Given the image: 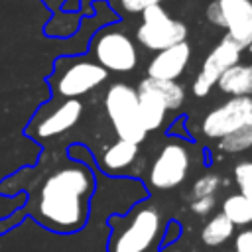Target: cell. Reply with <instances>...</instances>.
<instances>
[{
  "label": "cell",
  "mask_w": 252,
  "mask_h": 252,
  "mask_svg": "<svg viewBox=\"0 0 252 252\" xmlns=\"http://www.w3.org/2000/svg\"><path fill=\"white\" fill-rule=\"evenodd\" d=\"M94 189L96 179L91 165L53 146H45L33 165L18 167L0 179L2 197H26L10 213L16 226L30 217L57 234H73L85 228Z\"/></svg>",
  "instance_id": "1"
},
{
  "label": "cell",
  "mask_w": 252,
  "mask_h": 252,
  "mask_svg": "<svg viewBox=\"0 0 252 252\" xmlns=\"http://www.w3.org/2000/svg\"><path fill=\"white\" fill-rule=\"evenodd\" d=\"M248 124H252V96H230L203 116L201 132L211 140H220Z\"/></svg>",
  "instance_id": "10"
},
{
  "label": "cell",
  "mask_w": 252,
  "mask_h": 252,
  "mask_svg": "<svg viewBox=\"0 0 252 252\" xmlns=\"http://www.w3.org/2000/svg\"><path fill=\"white\" fill-rule=\"evenodd\" d=\"M51 12L53 18L43 26V35L45 37H71L77 33L79 26H81V14H69V12H61V6L65 0H41Z\"/></svg>",
  "instance_id": "14"
},
{
  "label": "cell",
  "mask_w": 252,
  "mask_h": 252,
  "mask_svg": "<svg viewBox=\"0 0 252 252\" xmlns=\"http://www.w3.org/2000/svg\"><path fill=\"white\" fill-rule=\"evenodd\" d=\"M250 148H252V124L242 126L219 140V150L224 154H240Z\"/></svg>",
  "instance_id": "20"
},
{
  "label": "cell",
  "mask_w": 252,
  "mask_h": 252,
  "mask_svg": "<svg viewBox=\"0 0 252 252\" xmlns=\"http://www.w3.org/2000/svg\"><path fill=\"white\" fill-rule=\"evenodd\" d=\"M106 79L108 71L94 59L85 55H63L55 59L47 85L53 98H81L98 89Z\"/></svg>",
  "instance_id": "3"
},
{
  "label": "cell",
  "mask_w": 252,
  "mask_h": 252,
  "mask_svg": "<svg viewBox=\"0 0 252 252\" xmlns=\"http://www.w3.org/2000/svg\"><path fill=\"white\" fill-rule=\"evenodd\" d=\"M138 89H148L156 93L167 106V110H177L185 100V89L177 81H156V79H142Z\"/></svg>",
  "instance_id": "17"
},
{
  "label": "cell",
  "mask_w": 252,
  "mask_h": 252,
  "mask_svg": "<svg viewBox=\"0 0 252 252\" xmlns=\"http://www.w3.org/2000/svg\"><path fill=\"white\" fill-rule=\"evenodd\" d=\"M222 215L232 224H248V222H252V199L244 197L242 193L228 195L222 201Z\"/></svg>",
  "instance_id": "19"
},
{
  "label": "cell",
  "mask_w": 252,
  "mask_h": 252,
  "mask_svg": "<svg viewBox=\"0 0 252 252\" xmlns=\"http://www.w3.org/2000/svg\"><path fill=\"white\" fill-rule=\"evenodd\" d=\"M81 2H87V0H81Z\"/></svg>",
  "instance_id": "26"
},
{
  "label": "cell",
  "mask_w": 252,
  "mask_h": 252,
  "mask_svg": "<svg viewBox=\"0 0 252 252\" xmlns=\"http://www.w3.org/2000/svg\"><path fill=\"white\" fill-rule=\"evenodd\" d=\"M234 179H236V185H238L240 193L250 199L252 197V159H246V161L236 163V167H234Z\"/></svg>",
  "instance_id": "22"
},
{
  "label": "cell",
  "mask_w": 252,
  "mask_h": 252,
  "mask_svg": "<svg viewBox=\"0 0 252 252\" xmlns=\"http://www.w3.org/2000/svg\"><path fill=\"white\" fill-rule=\"evenodd\" d=\"M205 16L213 26L226 30L242 49L252 45V0H213Z\"/></svg>",
  "instance_id": "8"
},
{
  "label": "cell",
  "mask_w": 252,
  "mask_h": 252,
  "mask_svg": "<svg viewBox=\"0 0 252 252\" xmlns=\"http://www.w3.org/2000/svg\"><path fill=\"white\" fill-rule=\"evenodd\" d=\"M215 197H203V199H193L191 201V211L195 215H209L215 209Z\"/></svg>",
  "instance_id": "24"
},
{
  "label": "cell",
  "mask_w": 252,
  "mask_h": 252,
  "mask_svg": "<svg viewBox=\"0 0 252 252\" xmlns=\"http://www.w3.org/2000/svg\"><path fill=\"white\" fill-rule=\"evenodd\" d=\"M242 47L230 39L228 35H224L213 49L211 53L205 57L195 81H193V94L195 96H205L213 91V87H217V81L220 79V75L234 67L236 63H240L242 57Z\"/></svg>",
  "instance_id": "11"
},
{
  "label": "cell",
  "mask_w": 252,
  "mask_h": 252,
  "mask_svg": "<svg viewBox=\"0 0 252 252\" xmlns=\"http://www.w3.org/2000/svg\"><path fill=\"white\" fill-rule=\"evenodd\" d=\"M83 110L85 104L81 98H51L33 112L24 126V136L39 146H49L79 124Z\"/></svg>",
  "instance_id": "4"
},
{
  "label": "cell",
  "mask_w": 252,
  "mask_h": 252,
  "mask_svg": "<svg viewBox=\"0 0 252 252\" xmlns=\"http://www.w3.org/2000/svg\"><path fill=\"white\" fill-rule=\"evenodd\" d=\"M191 167V152L181 140H169L150 165V185L161 191L181 185Z\"/></svg>",
  "instance_id": "9"
},
{
  "label": "cell",
  "mask_w": 252,
  "mask_h": 252,
  "mask_svg": "<svg viewBox=\"0 0 252 252\" xmlns=\"http://www.w3.org/2000/svg\"><path fill=\"white\" fill-rule=\"evenodd\" d=\"M136 158H138V144L116 140L110 146H106L96 159H98V165L102 171L120 173V171H126L128 167H132Z\"/></svg>",
  "instance_id": "13"
},
{
  "label": "cell",
  "mask_w": 252,
  "mask_h": 252,
  "mask_svg": "<svg viewBox=\"0 0 252 252\" xmlns=\"http://www.w3.org/2000/svg\"><path fill=\"white\" fill-rule=\"evenodd\" d=\"M234 232V224L222 215H215L213 219H209L201 230V240L207 244V246H219L222 242H226Z\"/></svg>",
  "instance_id": "18"
},
{
  "label": "cell",
  "mask_w": 252,
  "mask_h": 252,
  "mask_svg": "<svg viewBox=\"0 0 252 252\" xmlns=\"http://www.w3.org/2000/svg\"><path fill=\"white\" fill-rule=\"evenodd\" d=\"M220 185V177L217 173H205L201 175L193 187H191V197L193 199H203V197H215L217 189Z\"/></svg>",
  "instance_id": "21"
},
{
  "label": "cell",
  "mask_w": 252,
  "mask_h": 252,
  "mask_svg": "<svg viewBox=\"0 0 252 252\" xmlns=\"http://www.w3.org/2000/svg\"><path fill=\"white\" fill-rule=\"evenodd\" d=\"M93 59L106 71L128 73L138 65V49L126 32L116 26H106L91 39Z\"/></svg>",
  "instance_id": "6"
},
{
  "label": "cell",
  "mask_w": 252,
  "mask_h": 252,
  "mask_svg": "<svg viewBox=\"0 0 252 252\" xmlns=\"http://www.w3.org/2000/svg\"><path fill=\"white\" fill-rule=\"evenodd\" d=\"M189 59H191V45L187 41L161 49L148 63V79L175 81L185 71Z\"/></svg>",
  "instance_id": "12"
},
{
  "label": "cell",
  "mask_w": 252,
  "mask_h": 252,
  "mask_svg": "<svg viewBox=\"0 0 252 252\" xmlns=\"http://www.w3.org/2000/svg\"><path fill=\"white\" fill-rule=\"evenodd\" d=\"M104 110L118 140L138 144L146 140V130L138 112V93L126 83H114L104 93Z\"/></svg>",
  "instance_id": "5"
},
{
  "label": "cell",
  "mask_w": 252,
  "mask_h": 252,
  "mask_svg": "<svg viewBox=\"0 0 252 252\" xmlns=\"http://www.w3.org/2000/svg\"><path fill=\"white\" fill-rule=\"evenodd\" d=\"M154 4H161V0H120L122 10L130 14H142L148 6H154Z\"/></svg>",
  "instance_id": "23"
},
{
  "label": "cell",
  "mask_w": 252,
  "mask_h": 252,
  "mask_svg": "<svg viewBox=\"0 0 252 252\" xmlns=\"http://www.w3.org/2000/svg\"><path fill=\"white\" fill-rule=\"evenodd\" d=\"M250 199H252V197H250Z\"/></svg>",
  "instance_id": "27"
},
{
  "label": "cell",
  "mask_w": 252,
  "mask_h": 252,
  "mask_svg": "<svg viewBox=\"0 0 252 252\" xmlns=\"http://www.w3.org/2000/svg\"><path fill=\"white\" fill-rule=\"evenodd\" d=\"M217 87L230 96H252V63H236L226 69L217 81Z\"/></svg>",
  "instance_id": "16"
},
{
  "label": "cell",
  "mask_w": 252,
  "mask_h": 252,
  "mask_svg": "<svg viewBox=\"0 0 252 252\" xmlns=\"http://www.w3.org/2000/svg\"><path fill=\"white\" fill-rule=\"evenodd\" d=\"M138 93V112H140V120L146 132L158 130L163 126L165 116H167V106L165 102L152 91L148 89H136Z\"/></svg>",
  "instance_id": "15"
},
{
  "label": "cell",
  "mask_w": 252,
  "mask_h": 252,
  "mask_svg": "<svg viewBox=\"0 0 252 252\" xmlns=\"http://www.w3.org/2000/svg\"><path fill=\"white\" fill-rule=\"evenodd\" d=\"M234 248H236V252H252V228L236 234Z\"/></svg>",
  "instance_id": "25"
},
{
  "label": "cell",
  "mask_w": 252,
  "mask_h": 252,
  "mask_svg": "<svg viewBox=\"0 0 252 252\" xmlns=\"http://www.w3.org/2000/svg\"><path fill=\"white\" fill-rule=\"evenodd\" d=\"M108 252H148L163 230L161 215L156 207L140 205L128 217H112Z\"/></svg>",
  "instance_id": "2"
},
{
  "label": "cell",
  "mask_w": 252,
  "mask_h": 252,
  "mask_svg": "<svg viewBox=\"0 0 252 252\" xmlns=\"http://www.w3.org/2000/svg\"><path fill=\"white\" fill-rule=\"evenodd\" d=\"M136 39L150 51H161L187 39V26L167 14L161 4L148 6L142 12V24L136 30Z\"/></svg>",
  "instance_id": "7"
}]
</instances>
